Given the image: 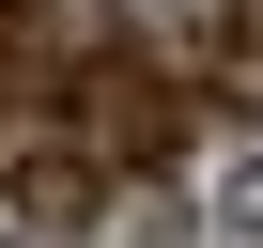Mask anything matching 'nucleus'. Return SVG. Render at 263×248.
Listing matches in <instances>:
<instances>
[{"mask_svg": "<svg viewBox=\"0 0 263 248\" xmlns=\"http://www.w3.org/2000/svg\"><path fill=\"white\" fill-rule=\"evenodd\" d=\"M171 140H186V93H171L155 62H93V78H78V155H93V171H155Z\"/></svg>", "mask_w": 263, "mask_h": 248, "instance_id": "f257e3e1", "label": "nucleus"}]
</instances>
